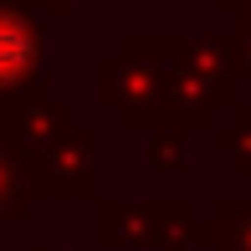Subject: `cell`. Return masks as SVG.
Listing matches in <instances>:
<instances>
[{
	"label": "cell",
	"instance_id": "cell-1",
	"mask_svg": "<svg viewBox=\"0 0 251 251\" xmlns=\"http://www.w3.org/2000/svg\"><path fill=\"white\" fill-rule=\"evenodd\" d=\"M31 62H36V31L21 26L16 16H0V82L21 77Z\"/></svg>",
	"mask_w": 251,
	"mask_h": 251
}]
</instances>
